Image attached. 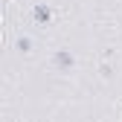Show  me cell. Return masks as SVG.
<instances>
[{"label": "cell", "instance_id": "3957f363", "mask_svg": "<svg viewBox=\"0 0 122 122\" xmlns=\"http://www.w3.org/2000/svg\"><path fill=\"white\" fill-rule=\"evenodd\" d=\"M32 50H35V38L32 35H18L15 38V52L18 55H32Z\"/></svg>", "mask_w": 122, "mask_h": 122}, {"label": "cell", "instance_id": "277c9868", "mask_svg": "<svg viewBox=\"0 0 122 122\" xmlns=\"http://www.w3.org/2000/svg\"><path fill=\"white\" fill-rule=\"evenodd\" d=\"M99 79H113V64H111L108 58L99 64Z\"/></svg>", "mask_w": 122, "mask_h": 122}, {"label": "cell", "instance_id": "6da1fadb", "mask_svg": "<svg viewBox=\"0 0 122 122\" xmlns=\"http://www.w3.org/2000/svg\"><path fill=\"white\" fill-rule=\"evenodd\" d=\"M76 52L73 50H55L52 52V67L55 70H61V73H70V70H76Z\"/></svg>", "mask_w": 122, "mask_h": 122}, {"label": "cell", "instance_id": "7a4b0ae2", "mask_svg": "<svg viewBox=\"0 0 122 122\" xmlns=\"http://www.w3.org/2000/svg\"><path fill=\"white\" fill-rule=\"evenodd\" d=\"M55 20V9L50 3H35L32 6V23L35 26H50Z\"/></svg>", "mask_w": 122, "mask_h": 122}]
</instances>
